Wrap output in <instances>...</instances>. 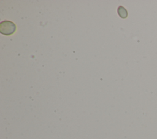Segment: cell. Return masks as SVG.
<instances>
[{
	"label": "cell",
	"instance_id": "obj_1",
	"mask_svg": "<svg viewBox=\"0 0 157 139\" xmlns=\"http://www.w3.org/2000/svg\"><path fill=\"white\" fill-rule=\"evenodd\" d=\"M16 31V25L10 21L6 20L0 23V32L4 35H11Z\"/></svg>",
	"mask_w": 157,
	"mask_h": 139
},
{
	"label": "cell",
	"instance_id": "obj_2",
	"mask_svg": "<svg viewBox=\"0 0 157 139\" xmlns=\"http://www.w3.org/2000/svg\"><path fill=\"white\" fill-rule=\"evenodd\" d=\"M118 13L122 18H126L128 16V12L123 6H119L118 8Z\"/></svg>",
	"mask_w": 157,
	"mask_h": 139
}]
</instances>
